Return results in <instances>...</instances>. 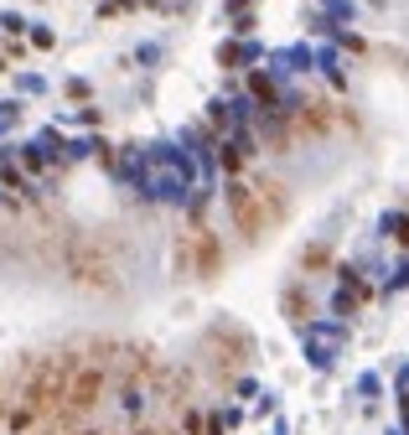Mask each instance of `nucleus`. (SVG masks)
Masks as SVG:
<instances>
[{"mask_svg":"<svg viewBox=\"0 0 409 435\" xmlns=\"http://www.w3.org/2000/svg\"><path fill=\"white\" fill-rule=\"evenodd\" d=\"M68 373H73V358H42L36 363V373L26 378V394H21V410H32V415H42V410H57V399H62V389H68Z\"/></svg>","mask_w":409,"mask_h":435,"instance_id":"obj_3","label":"nucleus"},{"mask_svg":"<svg viewBox=\"0 0 409 435\" xmlns=\"http://www.w3.org/2000/svg\"><path fill=\"white\" fill-rule=\"evenodd\" d=\"M228 207H233V223H239L249 239H259L265 228H275V223L285 218V192L275 187V181H265V187H244V181H233V187H228Z\"/></svg>","mask_w":409,"mask_h":435,"instance_id":"obj_2","label":"nucleus"},{"mask_svg":"<svg viewBox=\"0 0 409 435\" xmlns=\"http://www.w3.org/2000/svg\"><path fill=\"white\" fill-rule=\"evenodd\" d=\"M99 394H104V368H73L68 373V389H62V399H57V415L62 420H78V415H88L99 404Z\"/></svg>","mask_w":409,"mask_h":435,"instance_id":"obj_4","label":"nucleus"},{"mask_svg":"<svg viewBox=\"0 0 409 435\" xmlns=\"http://www.w3.org/2000/svg\"><path fill=\"white\" fill-rule=\"evenodd\" d=\"M187 259H192V270L202 275V280H213V275L223 270V249L218 239L207 228H192V239H187Z\"/></svg>","mask_w":409,"mask_h":435,"instance_id":"obj_6","label":"nucleus"},{"mask_svg":"<svg viewBox=\"0 0 409 435\" xmlns=\"http://www.w3.org/2000/svg\"><path fill=\"white\" fill-rule=\"evenodd\" d=\"M337 352H342V326L337 322H306V358H311V368H332Z\"/></svg>","mask_w":409,"mask_h":435,"instance_id":"obj_5","label":"nucleus"},{"mask_svg":"<svg viewBox=\"0 0 409 435\" xmlns=\"http://www.w3.org/2000/svg\"><path fill=\"white\" fill-rule=\"evenodd\" d=\"M285 311H290V322H306V306H300V296H296V290L285 296Z\"/></svg>","mask_w":409,"mask_h":435,"instance_id":"obj_9","label":"nucleus"},{"mask_svg":"<svg viewBox=\"0 0 409 435\" xmlns=\"http://www.w3.org/2000/svg\"><path fill=\"white\" fill-rule=\"evenodd\" d=\"M161 6H166V11H176V6H187V0H161Z\"/></svg>","mask_w":409,"mask_h":435,"instance_id":"obj_10","label":"nucleus"},{"mask_svg":"<svg viewBox=\"0 0 409 435\" xmlns=\"http://www.w3.org/2000/svg\"><path fill=\"white\" fill-rule=\"evenodd\" d=\"M384 233H389V239H399V244H409V218L404 213H389L384 218Z\"/></svg>","mask_w":409,"mask_h":435,"instance_id":"obj_7","label":"nucleus"},{"mask_svg":"<svg viewBox=\"0 0 409 435\" xmlns=\"http://www.w3.org/2000/svg\"><path fill=\"white\" fill-rule=\"evenodd\" d=\"M275 435H285V425H280V430H275Z\"/></svg>","mask_w":409,"mask_h":435,"instance_id":"obj_11","label":"nucleus"},{"mask_svg":"<svg viewBox=\"0 0 409 435\" xmlns=\"http://www.w3.org/2000/svg\"><path fill=\"white\" fill-rule=\"evenodd\" d=\"M125 171L140 181L145 197H161V202H181L192 187V161L176 145H151L140 161H125Z\"/></svg>","mask_w":409,"mask_h":435,"instance_id":"obj_1","label":"nucleus"},{"mask_svg":"<svg viewBox=\"0 0 409 435\" xmlns=\"http://www.w3.org/2000/svg\"><path fill=\"white\" fill-rule=\"evenodd\" d=\"M140 410H145V389L125 384V415H140Z\"/></svg>","mask_w":409,"mask_h":435,"instance_id":"obj_8","label":"nucleus"}]
</instances>
